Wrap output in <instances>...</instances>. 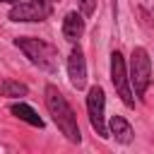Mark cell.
<instances>
[{
    "mask_svg": "<svg viewBox=\"0 0 154 154\" xmlns=\"http://www.w3.org/2000/svg\"><path fill=\"white\" fill-rule=\"evenodd\" d=\"M43 101H46V108H48L53 123H55L58 130L65 135V140H70L72 144H79V142H82L79 123H77V116H75L72 106H70L67 99L63 96V91H60L55 84H46V89H43Z\"/></svg>",
    "mask_w": 154,
    "mask_h": 154,
    "instance_id": "1",
    "label": "cell"
},
{
    "mask_svg": "<svg viewBox=\"0 0 154 154\" xmlns=\"http://www.w3.org/2000/svg\"><path fill=\"white\" fill-rule=\"evenodd\" d=\"M14 46L29 58L31 65H36L38 70H46V72H55L58 70V48L51 46L48 41H41V38H34V36H17L14 38Z\"/></svg>",
    "mask_w": 154,
    "mask_h": 154,
    "instance_id": "2",
    "label": "cell"
},
{
    "mask_svg": "<svg viewBox=\"0 0 154 154\" xmlns=\"http://www.w3.org/2000/svg\"><path fill=\"white\" fill-rule=\"evenodd\" d=\"M128 77H130V87L135 89V96L142 99L144 91L149 89V82H152V60H149V53L140 46L132 48Z\"/></svg>",
    "mask_w": 154,
    "mask_h": 154,
    "instance_id": "3",
    "label": "cell"
},
{
    "mask_svg": "<svg viewBox=\"0 0 154 154\" xmlns=\"http://www.w3.org/2000/svg\"><path fill=\"white\" fill-rule=\"evenodd\" d=\"M53 14V5L48 0H19L10 7V22H43Z\"/></svg>",
    "mask_w": 154,
    "mask_h": 154,
    "instance_id": "4",
    "label": "cell"
},
{
    "mask_svg": "<svg viewBox=\"0 0 154 154\" xmlns=\"http://www.w3.org/2000/svg\"><path fill=\"white\" fill-rule=\"evenodd\" d=\"M111 82L116 87V94L120 96V101L132 108L135 106V94H132V87H130V77H128V65H125V58L120 51H113L111 53Z\"/></svg>",
    "mask_w": 154,
    "mask_h": 154,
    "instance_id": "5",
    "label": "cell"
},
{
    "mask_svg": "<svg viewBox=\"0 0 154 154\" xmlns=\"http://www.w3.org/2000/svg\"><path fill=\"white\" fill-rule=\"evenodd\" d=\"M103 108H106V91H103V87L94 84L87 94V116H89L94 132L106 140L111 135H108V128H106V120H103Z\"/></svg>",
    "mask_w": 154,
    "mask_h": 154,
    "instance_id": "6",
    "label": "cell"
},
{
    "mask_svg": "<svg viewBox=\"0 0 154 154\" xmlns=\"http://www.w3.org/2000/svg\"><path fill=\"white\" fill-rule=\"evenodd\" d=\"M67 77L77 91H82L87 87V60H84V53L79 46H72V51L67 55Z\"/></svg>",
    "mask_w": 154,
    "mask_h": 154,
    "instance_id": "7",
    "label": "cell"
},
{
    "mask_svg": "<svg viewBox=\"0 0 154 154\" xmlns=\"http://www.w3.org/2000/svg\"><path fill=\"white\" fill-rule=\"evenodd\" d=\"M63 36L70 43H77L84 36V14L82 12H67L63 17Z\"/></svg>",
    "mask_w": 154,
    "mask_h": 154,
    "instance_id": "8",
    "label": "cell"
},
{
    "mask_svg": "<svg viewBox=\"0 0 154 154\" xmlns=\"http://www.w3.org/2000/svg\"><path fill=\"white\" fill-rule=\"evenodd\" d=\"M108 135H113L116 142H120V144H130L132 137H135L132 125H130L123 116H113V118H111V123H108Z\"/></svg>",
    "mask_w": 154,
    "mask_h": 154,
    "instance_id": "9",
    "label": "cell"
},
{
    "mask_svg": "<svg viewBox=\"0 0 154 154\" xmlns=\"http://www.w3.org/2000/svg\"><path fill=\"white\" fill-rule=\"evenodd\" d=\"M10 113L14 116V118H19V120H24V123H29V125H34V128H43V118L31 108V106H26L24 101H17V103H10Z\"/></svg>",
    "mask_w": 154,
    "mask_h": 154,
    "instance_id": "10",
    "label": "cell"
},
{
    "mask_svg": "<svg viewBox=\"0 0 154 154\" xmlns=\"http://www.w3.org/2000/svg\"><path fill=\"white\" fill-rule=\"evenodd\" d=\"M0 94L2 96H12V99H22L29 94V87L22 84V82H14V79H5L0 84Z\"/></svg>",
    "mask_w": 154,
    "mask_h": 154,
    "instance_id": "11",
    "label": "cell"
},
{
    "mask_svg": "<svg viewBox=\"0 0 154 154\" xmlns=\"http://www.w3.org/2000/svg\"><path fill=\"white\" fill-rule=\"evenodd\" d=\"M77 5H79V12L84 17H91L96 12V0H77Z\"/></svg>",
    "mask_w": 154,
    "mask_h": 154,
    "instance_id": "12",
    "label": "cell"
},
{
    "mask_svg": "<svg viewBox=\"0 0 154 154\" xmlns=\"http://www.w3.org/2000/svg\"><path fill=\"white\" fill-rule=\"evenodd\" d=\"M0 2H12V5H14V2H19V0H0Z\"/></svg>",
    "mask_w": 154,
    "mask_h": 154,
    "instance_id": "13",
    "label": "cell"
},
{
    "mask_svg": "<svg viewBox=\"0 0 154 154\" xmlns=\"http://www.w3.org/2000/svg\"><path fill=\"white\" fill-rule=\"evenodd\" d=\"M51 2H60V0H51Z\"/></svg>",
    "mask_w": 154,
    "mask_h": 154,
    "instance_id": "14",
    "label": "cell"
}]
</instances>
